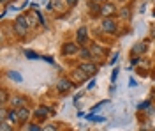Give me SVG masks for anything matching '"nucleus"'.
Wrapping results in <instances>:
<instances>
[{
  "label": "nucleus",
  "instance_id": "25",
  "mask_svg": "<svg viewBox=\"0 0 155 131\" xmlns=\"http://www.w3.org/2000/svg\"><path fill=\"white\" fill-rule=\"evenodd\" d=\"M64 2H65L67 5H71V7H72V5H76V4H78V0H64Z\"/></svg>",
  "mask_w": 155,
  "mask_h": 131
},
{
  "label": "nucleus",
  "instance_id": "28",
  "mask_svg": "<svg viewBox=\"0 0 155 131\" xmlns=\"http://www.w3.org/2000/svg\"><path fill=\"white\" fill-rule=\"evenodd\" d=\"M116 60H118V53H115V55H113V59H111V64H115Z\"/></svg>",
  "mask_w": 155,
  "mask_h": 131
},
{
  "label": "nucleus",
  "instance_id": "12",
  "mask_svg": "<svg viewBox=\"0 0 155 131\" xmlns=\"http://www.w3.org/2000/svg\"><path fill=\"white\" fill-rule=\"evenodd\" d=\"M78 55L81 57V59H85V60H88V59H92V50H88V48H81V50L78 51Z\"/></svg>",
  "mask_w": 155,
  "mask_h": 131
},
{
  "label": "nucleus",
  "instance_id": "5",
  "mask_svg": "<svg viewBox=\"0 0 155 131\" xmlns=\"http://www.w3.org/2000/svg\"><path fill=\"white\" fill-rule=\"evenodd\" d=\"M76 39L79 44H85L88 41V29L87 27H79L78 29V34H76Z\"/></svg>",
  "mask_w": 155,
  "mask_h": 131
},
{
  "label": "nucleus",
  "instance_id": "15",
  "mask_svg": "<svg viewBox=\"0 0 155 131\" xmlns=\"http://www.w3.org/2000/svg\"><path fill=\"white\" fill-rule=\"evenodd\" d=\"M90 50H92V53H94V55H104V53H106V51L102 50L101 46H97V44H94V46H92Z\"/></svg>",
  "mask_w": 155,
  "mask_h": 131
},
{
  "label": "nucleus",
  "instance_id": "8",
  "mask_svg": "<svg viewBox=\"0 0 155 131\" xmlns=\"http://www.w3.org/2000/svg\"><path fill=\"white\" fill-rule=\"evenodd\" d=\"M5 121L9 122L11 126H12V124H16V122H19V117H18V110H12V108H11V110L7 112V115H5Z\"/></svg>",
  "mask_w": 155,
  "mask_h": 131
},
{
  "label": "nucleus",
  "instance_id": "3",
  "mask_svg": "<svg viewBox=\"0 0 155 131\" xmlns=\"http://www.w3.org/2000/svg\"><path fill=\"white\" fill-rule=\"evenodd\" d=\"M79 71H83L87 76H92V74H95L97 73V66L95 64H90V62H85V64L79 66Z\"/></svg>",
  "mask_w": 155,
  "mask_h": 131
},
{
  "label": "nucleus",
  "instance_id": "10",
  "mask_svg": "<svg viewBox=\"0 0 155 131\" xmlns=\"http://www.w3.org/2000/svg\"><path fill=\"white\" fill-rule=\"evenodd\" d=\"M11 106H12V108H21V106H25V98H23V96H12V98H11Z\"/></svg>",
  "mask_w": 155,
  "mask_h": 131
},
{
  "label": "nucleus",
  "instance_id": "17",
  "mask_svg": "<svg viewBox=\"0 0 155 131\" xmlns=\"http://www.w3.org/2000/svg\"><path fill=\"white\" fill-rule=\"evenodd\" d=\"M104 105H107V101H101V103H97L95 106H94V108H92V112H94V113H95L97 110H101V108H102V106H104Z\"/></svg>",
  "mask_w": 155,
  "mask_h": 131
},
{
  "label": "nucleus",
  "instance_id": "30",
  "mask_svg": "<svg viewBox=\"0 0 155 131\" xmlns=\"http://www.w3.org/2000/svg\"><path fill=\"white\" fill-rule=\"evenodd\" d=\"M94 87H95V81L92 80V81H90V83H88V89H94Z\"/></svg>",
  "mask_w": 155,
  "mask_h": 131
},
{
  "label": "nucleus",
  "instance_id": "20",
  "mask_svg": "<svg viewBox=\"0 0 155 131\" xmlns=\"http://www.w3.org/2000/svg\"><path fill=\"white\" fill-rule=\"evenodd\" d=\"M42 131H57V126H53V124H49V126H44Z\"/></svg>",
  "mask_w": 155,
  "mask_h": 131
},
{
  "label": "nucleus",
  "instance_id": "23",
  "mask_svg": "<svg viewBox=\"0 0 155 131\" xmlns=\"http://www.w3.org/2000/svg\"><path fill=\"white\" fill-rule=\"evenodd\" d=\"M120 16L122 18H129V9H122L120 11Z\"/></svg>",
  "mask_w": 155,
  "mask_h": 131
},
{
  "label": "nucleus",
  "instance_id": "19",
  "mask_svg": "<svg viewBox=\"0 0 155 131\" xmlns=\"http://www.w3.org/2000/svg\"><path fill=\"white\" fill-rule=\"evenodd\" d=\"M118 71H120L118 67H115V69H113V74H111V83H115V81H116V76H118Z\"/></svg>",
  "mask_w": 155,
  "mask_h": 131
},
{
  "label": "nucleus",
  "instance_id": "14",
  "mask_svg": "<svg viewBox=\"0 0 155 131\" xmlns=\"http://www.w3.org/2000/svg\"><path fill=\"white\" fill-rule=\"evenodd\" d=\"M9 78L11 80H14V81H23V76H21V74H19L18 71H9Z\"/></svg>",
  "mask_w": 155,
  "mask_h": 131
},
{
  "label": "nucleus",
  "instance_id": "29",
  "mask_svg": "<svg viewBox=\"0 0 155 131\" xmlns=\"http://www.w3.org/2000/svg\"><path fill=\"white\" fill-rule=\"evenodd\" d=\"M146 113H148V115H153V113H155V108H148V112H146Z\"/></svg>",
  "mask_w": 155,
  "mask_h": 131
},
{
  "label": "nucleus",
  "instance_id": "27",
  "mask_svg": "<svg viewBox=\"0 0 155 131\" xmlns=\"http://www.w3.org/2000/svg\"><path fill=\"white\" fill-rule=\"evenodd\" d=\"M129 87H132V89L136 87V80H134V78H130V80H129Z\"/></svg>",
  "mask_w": 155,
  "mask_h": 131
},
{
  "label": "nucleus",
  "instance_id": "1",
  "mask_svg": "<svg viewBox=\"0 0 155 131\" xmlns=\"http://www.w3.org/2000/svg\"><path fill=\"white\" fill-rule=\"evenodd\" d=\"M28 16H25V14H19L16 21H14V34L18 36V37H25L27 36V32H28Z\"/></svg>",
  "mask_w": 155,
  "mask_h": 131
},
{
  "label": "nucleus",
  "instance_id": "9",
  "mask_svg": "<svg viewBox=\"0 0 155 131\" xmlns=\"http://www.w3.org/2000/svg\"><path fill=\"white\" fill-rule=\"evenodd\" d=\"M34 115L37 117L39 121H44V119L49 115V108H46V106H39L37 110L34 112Z\"/></svg>",
  "mask_w": 155,
  "mask_h": 131
},
{
  "label": "nucleus",
  "instance_id": "16",
  "mask_svg": "<svg viewBox=\"0 0 155 131\" xmlns=\"http://www.w3.org/2000/svg\"><path fill=\"white\" fill-rule=\"evenodd\" d=\"M0 131H12V128H11V124L7 121H2L0 122Z\"/></svg>",
  "mask_w": 155,
  "mask_h": 131
},
{
  "label": "nucleus",
  "instance_id": "32",
  "mask_svg": "<svg viewBox=\"0 0 155 131\" xmlns=\"http://www.w3.org/2000/svg\"><path fill=\"white\" fill-rule=\"evenodd\" d=\"M153 131H155V128H153Z\"/></svg>",
  "mask_w": 155,
  "mask_h": 131
},
{
  "label": "nucleus",
  "instance_id": "13",
  "mask_svg": "<svg viewBox=\"0 0 155 131\" xmlns=\"http://www.w3.org/2000/svg\"><path fill=\"white\" fill-rule=\"evenodd\" d=\"M146 50V44L145 43H137L134 48H132V55H137V53H143Z\"/></svg>",
  "mask_w": 155,
  "mask_h": 131
},
{
  "label": "nucleus",
  "instance_id": "21",
  "mask_svg": "<svg viewBox=\"0 0 155 131\" xmlns=\"http://www.w3.org/2000/svg\"><path fill=\"white\" fill-rule=\"evenodd\" d=\"M88 119H90V121H95V122H102L104 121L102 117H95V115H88Z\"/></svg>",
  "mask_w": 155,
  "mask_h": 131
},
{
  "label": "nucleus",
  "instance_id": "11",
  "mask_svg": "<svg viewBox=\"0 0 155 131\" xmlns=\"http://www.w3.org/2000/svg\"><path fill=\"white\" fill-rule=\"evenodd\" d=\"M71 87H72V83H71V80H67V78H62V80L58 81V85H57V89L60 92H67Z\"/></svg>",
  "mask_w": 155,
  "mask_h": 131
},
{
  "label": "nucleus",
  "instance_id": "4",
  "mask_svg": "<svg viewBox=\"0 0 155 131\" xmlns=\"http://www.w3.org/2000/svg\"><path fill=\"white\" fill-rule=\"evenodd\" d=\"M115 5L113 4H104L102 7H99V12H101V16H104V18H109L111 14H115Z\"/></svg>",
  "mask_w": 155,
  "mask_h": 131
},
{
  "label": "nucleus",
  "instance_id": "31",
  "mask_svg": "<svg viewBox=\"0 0 155 131\" xmlns=\"http://www.w3.org/2000/svg\"><path fill=\"white\" fill-rule=\"evenodd\" d=\"M0 2H2V5H5V4H7L9 0H0Z\"/></svg>",
  "mask_w": 155,
  "mask_h": 131
},
{
  "label": "nucleus",
  "instance_id": "2",
  "mask_svg": "<svg viewBox=\"0 0 155 131\" xmlns=\"http://www.w3.org/2000/svg\"><path fill=\"white\" fill-rule=\"evenodd\" d=\"M102 30L106 32V34H115L116 32V23L111 18H104L102 21Z\"/></svg>",
  "mask_w": 155,
  "mask_h": 131
},
{
  "label": "nucleus",
  "instance_id": "22",
  "mask_svg": "<svg viewBox=\"0 0 155 131\" xmlns=\"http://www.w3.org/2000/svg\"><path fill=\"white\" fill-rule=\"evenodd\" d=\"M28 131H42V129L39 128L37 124H30V126H28Z\"/></svg>",
  "mask_w": 155,
  "mask_h": 131
},
{
  "label": "nucleus",
  "instance_id": "7",
  "mask_svg": "<svg viewBox=\"0 0 155 131\" xmlns=\"http://www.w3.org/2000/svg\"><path fill=\"white\" fill-rule=\"evenodd\" d=\"M16 110H18L19 122H27V121H28V117H30V113H32V112H30L27 106H21V108H16Z\"/></svg>",
  "mask_w": 155,
  "mask_h": 131
},
{
  "label": "nucleus",
  "instance_id": "26",
  "mask_svg": "<svg viewBox=\"0 0 155 131\" xmlns=\"http://www.w3.org/2000/svg\"><path fill=\"white\" fill-rule=\"evenodd\" d=\"M148 106H150V101H145V103L139 105V108H148Z\"/></svg>",
  "mask_w": 155,
  "mask_h": 131
},
{
  "label": "nucleus",
  "instance_id": "18",
  "mask_svg": "<svg viewBox=\"0 0 155 131\" xmlns=\"http://www.w3.org/2000/svg\"><path fill=\"white\" fill-rule=\"evenodd\" d=\"M25 55H27V59H39L37 53H34V51H30V50L25 51Z\"/></svg>",
  "mask_w": 155,
  "mask_h": 131
},
{
  "label": "nucleus",
  "instance_id": "24",
  "mask_svg": "<svg viewBox=\"0 0 155 131\" xmlns=\"http://www.w3.org/2000/svg\"><path fill=\"white\" fill-rule=\"evenodd\" d=\"M5 101H7V91L2 89V103H5Z\"/></svg>",
  "mask_w": 155,
  "mask_h": 131
},
{
  "label": "nucleus",
  "instance_id": "6",
  "mask_svg": "<svg viewBox=\"0 0 155 131\" xmlns=\"http://www.w3.org/2000/svg\"><path fill=\"white\" fill-rule=\"evenodd\" d=\"M78 46H76V43H65L64 44V48H62V53L67 57V55H74V53H78Z\"/></svg>",
  "mask_w": 155,
  "mask_h": 131
},
{
  "label": "nucleus",
  "instance_id": "33",
  "mask_svg": "<svg viewBox=\"0 0 155 131\" xmlns=\"http://www.w3.org/2000/svg\"><path fill=\"white\" fill-rule=\"evenodd\" d=\"M143 131H145V129H143Z\"/></svg>",
  "mask_w": 155,
  "mask_h": 131
}]
</instances>
